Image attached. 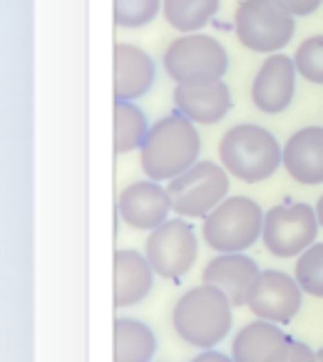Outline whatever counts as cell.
I'll return each instance as SVG.
<instances>
[{
	"label": "cell",
	"instance_id": "cell-1",
	"mask_svg": "<svg viewBox=\"0 0 323 362\" xmlns=\"http://www.w3.org/2000/svg\"><path fill=\"white\" fill-rule=\"evenodd\" d=\"M202 139L187 117L179 112L162 117L149 127L140 149L142 171L149 181H172L199 161Z\"/></svg>",
	"mask_w": 323,
	"mask_h": 362
},
{
	"label": "cell",
	"instance_id": "cell-2",
	"mask_svg": "<svg viewBox=\"0 0 323 362\" xmlns=\"http://www.w3.org/2000/svg\"><path fill=\"white\" fill-rule=\"evenodd\" d=\"M232 303L219 288L202 286L187 291L172 310V325L184 342L212 350L232 330Z\"/></svg>",
	"mask_w": 323,
	"mask_h": 362
},
{
	"label": "cell",
	"instance_id": "cell-3",
	"mask_svg": "<svg viewBox=\"0 0 323 362\" xmlns=\"http://www.w3.org/2000/svg\"><path fill=\"white\" fill-rule=\"evenodd\" d=\"M283 159V146L276 136L259 124H237L219 141V161L239 181L259 184L276 174Z\"/></svg>",
	"mask_w": 323,
	"mask_h": 362
},
{
	"label": "cell",
	"instance_id": "cell-4",
	"mask_svg": "<svg viewBox=\"0 0 323 362\" xmlns=\"http://www.w3.org/2000/svg\"><path fill=\"white\" fill-rule=\"evenodd\" d=\"M264 216L254 199L227 197L202 223V236L209 248L219 253H244L261 241Z\"/></svg>",
	"mask_w": 323,
	"mask_h": 362
},
{
	"label": "cell",
	"instance_id": "cell-5",
	"mask_svg": "<svg viewBox=\"0 0 323 362\" xmlns=\"http://www.w3.org/2000/svg\"><path fill=\"white\" fill-rule=\"evenodd\" d=\"M162 65L177 85H204L224 80L229 70V55L217 37L189 33L169 42Z\"/></svg>",
	"mask_w": 323,
	"mask_h": 362
},
{
	"label": "cell",
	"instance_id": "cell-6",
	"mask_svg": "<svg viewBox=\"0 0 323 362\" xmlns=\"http://www.w3.org/2000/svg\"><path fill=\"white\" fill-rule=\"evenodd\" d=\"M229 171L217 161H197L192 169L167 181L172 211L182 218H207L229 197Z\"/></svg>",
	"mask_w": 323,
	"mask_h": 362
},
{
	"label": "cell",
	"instance_id": "cell-7",
	"mask_svg": "<svg viewBox=\"0 0 323 362\" xmlns=\"http://www.w3.org/2000/svg\"><path fill=\"white\" fill-rule=\"evenodd\" d=\"M234 30L244 47L273 55L291 42L296 23L276 0H242L234 16Z\"/></svg>",
	"mask_w": 323,
	"mask_h": 362
},
{
	"label": "cell",
	"instance_id": "cell-8",
	"mask_svg": "<svg viewBox=\"0 0 323 362\" xmlns=\"http://www.w3.org/2000/svg\"><path fill=\"white\" fill-rule=\"evenodd\" d=\"M318 233L316 209L303 202L276 204L264 216L261 241L276 258H298L313 246Z\"/></svg>",
	"mask_w": 323,
	"mask_h": 362
},
{
	"label": "cell",
	"instance_id": "cell-9",
	"mask_svg": "<svg viewBox=\"0 0 323 362\" xmlns=\"http://www.w3.org/2000/svg\"><path fill=\"white\" fill-rule=\"evenodd\" d=\"M199 253L197 233L192 223L184 218H169L159 228L149 231L144 241V256L152 263L157 276L162 278H182L194 266Z\"/></svg>",
	"mask_w": 323,
	"mask_h": 362
},
{
	"label": "cell",
	"instance_id": "cell-10",
	"mask_svg": "<svg viewBox=\"0 0 323 362\" xmlns=\"http://www.w3.org/2000/svg\"><path fill=\"white\" fill-rule=\"evenodd\" d=\"M303 291L296 278L281 271H261L246 298L249 310L256 320H268L273 325H286L301 310Z\"/></svg>",
	"mask_w": 323,
	"mask_h": 362
},
{
	"label": "cell",
	"instance_id": "cell-11",
	"mask_svg": "<svg viewBox=\"0 0 323 362\" xmlns=\"http://www.w3.org/2000/svg\"><path fill=\"white\" fill-rule=\"evenodd\" d=\"M117 211L127 226L154 231L164 221H169L172 199L167 194V187H162L159 181H135L120 192Z\"/></svg>",
	"mask_w": 323,
	"mask_h": 362
},
{
	"label": "cell",
	"instance_id": "cell-12",
	"mask_svg": "<svg viewBox=\"0 0 323 362\" xmlns=\"http://www.w3.org/2000/svg\"><path fill=\"white\" fill-rule=\"evenodd\" d=\"M296 92V62L293 57L273 52L261 62L251 85V102L266 115L288 110Z\"/></svg>",
	"mask_w": 323,
	"mask_h": 362
},
{
	"label": "cell",
	"instance_id": "cell-13",
	"mask_svg": "<svg viewBox=\"0 0 323 362\" xmlns=\"http://www.w3.org/2000/svg\"><path fill=\"white\" fill-rule=\"evenodd\" d=\"M291 337L268 320H254L237 332L232 342L234 362H288Z\"/></svg>",
	"mask_w": 323,
	"mask_h": 362
},
{
	"label": "cell",
	"instance_id": "cell-14",
	"mask_svg": "<svg viewBox=\"0 0 323 362\" xmlns=\"http://www.w3.org/2000/svg\"><path fill=\"white\" fill-rule=\"evenodd\" d=\"M259 266L244 253H219L204 266L202 283L214 286L229 298L234 308L246 305V298L251 293L254 283L259 278Z\"/></svg>",
	"mask_w": 323,
	"mask_h": 362
},
{
	"label": "cell",
	"instance_id": "cell-15",
	"mask_svg": "<svg viewBox=\"0 0 323 362\" xmlns=\"http://www.w3.org/2000/svg\"><path fill=\"white\" fill-rule=\"evenodd\" d=\"M174 107L194 124H219L232 110V92L224 80L204 82V85H177Z\"/></svg>",
	"mask_w": 323,
	"mask_h": 362
},
{
	"label": "cell",
	"instance_id": "cell-16",
	"mask_svg": "<svg viewBox=\"0 0 323 362\" xmlns=\"http://www.w3.org/2000/svg\"><path fill=\"white\" fill-rule=\"evenodd\" d=\"M281 166L298 184H323V127H303L283 144Z\"/></svg>",
	"mask_w": 323,
	"mask_h": 362
},
{
	"label": "cell",
	"instance_id": "cell-17",
	"mask_svg": "<svg viewBox=\"0 0 323 362\" xmlns=\"http://www.w3.org/2000/svg\"><path fill=\"white\" fill-rule=\"evenodd\" d=\"M154 85V60L142 47L120 42L115 45V100L135 102Z\"/></svg>",
	"mask_w": 323,
	"mask_h": 362
},
{
	"label": "cell",
	"instance_id": "cell-18",
	"mask_svg": "<svg viewBox=\"0 0 323 362\" xmlns=\"http://www.w3.org/2000/svg\"><path fill=\"white\" fill-rule=\"evenodd\" d=\"M154 268L140 251L115 253V305L130 308L142 303L152 291Z\"/></svg>",
	"mask_w": 323,
	"mask_h": 362
},
{
	"label": "cell",
	"instance_id": "cell-19",
	"mask_svg": "<svg viewBox=\"0 0 323 362\" xmlns=\"http://www.w3.org/2000/svg\"><path fill=\"white\" fill-rule=\"evenodd\" d=\"M157 337L147 322L135 317L115 320V362H152Z\"/></svg>",
	"mask_w": 323,
	"mask_h": 362
},
{
	"label": "cell",
	"instance_id": "cell-20",
	"mask_svg": "<svg viewBox=\"0 0 323 362\" xmlns=\"http://www.w3.org/2000/svg\"><path fill=\"white\" fill-rule=\"evenodd\" d=\"M162 13L174 30L189 35L209 25L219 13V0H162Z\"/></svg>",
	"mask_w": 323,
	"mask_h": 362
},
{
	"label": "cell",
	"instance_id": "cell-21",
	"mask_svg": "<svg viewBox=\"0 0 323 362\" xmlns=\"http://www.w3.org/2000/svg\"><path fill=\"white\" fill-rule=\"evenodd\" d=\"M149 132L144 112L135 102H117L115 100V151L117 154H130L142 149Z\"/></svg>",
	"mask_w": 323,
	"mask_h": 362
},
{
	"label": "cell",
	"instance_id": "cell-22",
	"mask_svg": "<svg viewBox=\"0 0 323 362\" xmlns=\"http://www.w3.org/2000/svg\"><path fill=\"white\" fill-rule=\"evenodd\" d=\"M303 293L313 298H323V243H313L296 261V276Z\"/></svg>",
	"mask_w": 323,
	"mask_h": 362
},
{
	"label": "cell",
	"instance_id": "cell-23",
	"mask_svg": "<svg viewBox=\"0 0 323 362\" xmlns=\"http://www.w3.org/2000/svg\"><path fill=\"white\" fill-rule=\"evenodd\" d=\"M293 62L303 80H308L311 85H323V35L306 37L298 45Z\"/></svg>",
	"mask_w": 323,
	"mask_h": 362
},
{
	"label": "cell",
	"instance_id": "cell-24",
	"mask_svg": "<svg viewBox=\"0 0 323 362\" xmlns=\"http://www.w3.org/2000/svg\"><path fill=\"white\" fill-rule=\"evenodd\" d=\"M162 0H115V23L120 28H144L157 18Z\"/></svg>",
	"mask_w": 323,
	"mask_h": 362
},
{
	"label": "cell",
	"instance_id": "cell-25",
	"mask_svg": "<svg viewBox=\"0 0 323 362\" xmlns=\"http://www.w3.org/2000/svg\"><path fill=\"white\" fill-rule=\"evenodd\" d=\"M276 3L286 13H291L293 18H306L318 11V6H321L323 0H276Z\"/></svg>",
	"mask_w": 323,
	"mask_h": 362
},
{
	"label": "cell",
	"instance_id": "cell-26",
	"mask_svg": "<svg viewBox=\"0 0 323 362\" xmlns=\"http://www.w3.org/2000/svg\"><path fill=\"white\" fill-rule=\"evenodd\" d=\"M288 362H318L316 350L306 345L301 340H293L291 342V355H288Z\"/></svg>",
	"mask_w": 323,
	"mask_h": 362
},
{
	"label": "cell",
	"instance_id": "cell-27",
	"mask_svg": "<svg viewBox=\"0 0 323 362\" xmlns=\"http://www.w3.org/2000/svg\"><path fill=\"white\" fill-rule=\"evenodd\" d=\"M189 362H234V357L224 355V352H219V350H204Z\"/></svg>",
	"mask_w": 323,
	"mask_h": 362
},
{
	"label": "cell",
	"instance_id": "cell-28",
	"mask_svg": "<svg viewBox=\"0 0 323 362\" xmlns=\"http://www.w3.org/2000/svg\"><path fill=\"white\" fill-rule=\"evenodd\" d=\"M316 216H318V226L323 228V197L318 199V204H316Z\"/></svg>",
	"mask_w": 323,
	"mask_h": 362
},
{
	"label": "cell",
	"instance_id": "cell-29",
	"mask_svg": "<svg viewBox=\"0 0 323 362\" xmlns=\"http://www.w3.org/2000/svg\"><path fill=\"white\" fill-rule=\"evenodd\" d=\"M316 357H318V362H323V347L321 350H316Z\"/></svg>",
	"mask_w": 323,
	"mask_h": 362
}]
</instances>
